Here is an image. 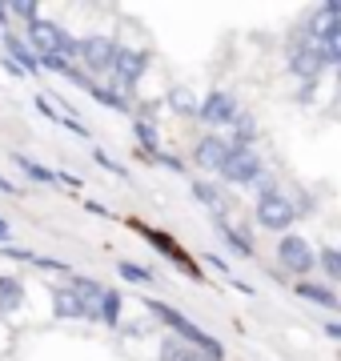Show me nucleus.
<instances>
[{
    "instance_id": "1",
    "label": "nucleus",
    "mask_w": 341,
    "mask_h": 361,
    "mask_svg": "<svg viewBox=\"0 0 341 361\" xmlns=\"http://www.w3.org/2000/svg\"><path fill=\"white\" fill-rule=\"evenodd\" d=\"M144 310L153 313V317H161V322L169 325L173 334L181 337L185 345L197 349L201 357H209V361H221V357H225V345H221V341H217L213 334H205L201 325H193L181 310H173V305H165V301H157V297H149V301H144Z\"/></svg>"
},
{
    "instance_id": "2",
    "label": "nucleus",
    "mask_w": 341,
    "mask_h": 361,
    "mask_svg": "<svg viewBox=\"0 0 341 361\" xmlns=\"http://www.w3.org/2000/svg\"><path fill=\"white\" fill-rule=\"evenodd\" d=\"M108 73H113V89H117L125 101H132V89H137V80L149 73V52H141V49H120Z\"/></svg>"
},
{
    "instance_id": "3",
    "label": "nucleus",
    "mask_w": 341,
    "mask_h": 361,
    "mask_svg": "<svg viewBox=\"0 0 341 361\" xmlns=\"http://www.w3.org/2000/svg\"><path fill=\"white\" fill-rule=\"evenodd\" d=\"M277 261H281L289 273L305 277V273L317 265V253H314V245H309L305 237H297V233H285V237L277 241Z\"/></svg>"
},
{
    "instance_id": "4",
    "label": "nucleus",
    "mask_w": 341,
    "mask_h": 361,
    "mask_svg": "<svg viewBox=\"0 0 341 361\" xmlns=\"http://www.w3.org/2000/svg\"><path fill=\"white\" fill-rule=\"evenodd\" d=\"M293 221H297V205H293L285 193H269V197L257 201V225H261V229L285 233Z\"/></svg>"
},
{
    "instance_id": "5",
    "label": "nucleus",
    "mask_w": 341,
    "mask_h": 361,
    "mask_svg": "<svg viewBox=\"0 0 341 361\" xmlns=\"http://www.w3.org/2000/svg\"><path fill=\"white\" fill-rule=\"evenodd\" d=\"M120 44L113 37H80V52H77V65H85L89 73H108L113 61H117Z\"/></svg>"
},
{
    "instance_id": "6",
    "label": "nucleus",
    "mask_w": 341,
    "mask_h": 361,
    "mask_svg": "<svg viewBox=\"0 0 341 361\" xmlns=\"http://www.w3.org/2000/svg\"><path fill=\"white\" fill-rule=\"evenodd\" d=\"M261 169H265V161L257 157V149H229V157L221 165V177L233 180V185H253L261 177Z\"/></svg>"
},
{
    "instance_id": "7",
    "label": "nucleus",
    "mask_w": 341,
    "mask_h": 361,
    "mask_svg": "<svg viewBox=\"0 0 341 361\" xmlns=\"http://www.w3.org/2000/svg\"><path fill=\"white\" fill-rule=\"evenodd\" d=\"M129 225H132V229H137V233H141L144 241H153V245H157L161 253H165V257H169V261H173V265H177V269H181V273H189V277H201L197 261L189 257V253H185V249L177 245V241H173L169 233H161V229H149V225H141V221H129Z\"/></svg>"
},
{
    "instance_id": "8",
    "label": "nucleus",
    "mask_w": 341,
    "mask_h": 361,
    "mask_svg": "<svg viewBox=\"0 0 341 361\" xmlns=\"http://www.w3.org/2000/svg\"><path fill=\"white\" fill-rule=\"evenodd\" d=\"M25 40H28V49L37 52V56H53V52H65L68 32L56 25V20H44V16H40V20L28 25V37Z\"/></svg>"
},
{
    "instance_id": "9",
    "label": "nucleus",
    "mask_w": 341,
    "mask_h": 361,
    "mask_svg": "<svg viewBox=\"0 0 341 361\" xmlns=\"http://www.w3.org/2000/svg\"><path fill=\"white\" fill-rule=\"evenodd\" d=\"M326 52L317 49V44H297V49L289 52V73L297 80H305V85H314L321 73H326Z\"/></svg>"
},
{
    "instance_id": "10",
    "label": "nucleus",
    "mask_w": 341,
    "mask_h": 361,
    "mask_svg": "<svg viewBox=\"0 0 341 361\" xmlns=\"http://www.w3.org/2000/svg\"><path fill=\"white\" fill-rule=\"evenodd\" d=\"M237 113H241V109H237L233 92L213 89L209 97L201 101V113H197V116L205 121V125H233V121H237Z\"/></svg>"
},
{
    "instance_id": "11",
    "label": "nucleus",
    "mask_w": 341,
    "mask_h": 361,
    "mask_svg": "<svg viewBox=\"0 0 341 361\" xmlns=\"http://www.w3.org/2000/svg\"><path fill=\"white\" fill-rule=\"evenodd\" d=\"M229 149H233V145L225 141V137L209 133V137H201L197 149H193V165L213 169V173H221V165H225V157H229Z\"/></svg>"
},
{
    "instance_id": "12",
    "label": "nucleus",
    "mask_w": 341,
    "mask_h": 361,
    "mask_svg": "<svg viewBox=\"0 0 341 361\" xmlns=\"http://www.w3.org/2000/svg\"><path fill=\"white\" fill-rule=\"evenodd\" d=\"M53 313L61 317V322H89V313H85V305H80V297L73 293V289H61V285L53 289Z\"/></svg>"
},
{
    "instance_id": "13",
    "label": "nucleus",
    "mask_w": 341,
    "mask_h": 361,
    "mask_svg": "<svg viewBox=\"0 0 341 361\" xmlns=\"http://www.w3.org/2000/svg\"><path fill=\"white\" fill-rule=\"evenodd\" d=\"M4 49H8V61H13L20 73H40V56L28 49V40L13 37V32H4Z\"/></svg>"
},
{
    "instance_id": "14",
    "label": "nucleus",
    "mask_w": 341,
    "mask_h": 361,
    "mask_svg": "<svg viewBox=\"0 0 341 361\" xmlns=\"http://www.w3.org/2000/svg\"><path fill=\"white\" fill-rule=\"evenodd\" d=\"M73 293L80 297V305H85V313H89V322H97V310H101V297H105V289H101V281H92V277H77V281L68 285Z\"/></svg>"
},
{
    "instance_id": "15",
    "label": "nucleus",
    "mask_w": 341,
    "mask_h": 361,
    "mask_svg": "<svg viewBox=\"0 0 341 361\" xmlns=\"http://www.w3.org/2000/svg\"><path fill=\"white\" fill-rule=\"evenodd\" d=\"M293 289H297V297H305V301H314V305H321V310H341V297L333 293L329 285H317V281H297Z\"/></svg>"
},
{
    "instance_id": "16",
    "label": "nucleus",
    "mask_w": 341,
    "mask_h": 361,
    "mask_svg": "<svg viewBox=\"0 0 341 361\" xmlns=\"http://www.w3.org/2000/svg\"><path fill=\"white\" fill-rule=\"evenodd\" d=\"M132 137H137V145H141V157H144V161H153V157L161 153L157 129H153V121H149V116H137V121H132Z\"/></svg>"
},
{
    "instance_id": "17",
    "label": "nucleus",
    "mask_w": 341,
    "mask_h": 361,
    "mask_svg": "<svg viewBox=\"0 0 341 361\" xmlns=\"http://www.w3.org/2000/svg\"><path fill=\"white\" fill-rule=\"evenodd\" d=\"M193 197H197L205 209H213L217 221H225V193L213 185V180H193Z\"/></svg>"
},
{
    "instance_id": "18",
    "label": "nucleus",
    "mask_w": 341,
    "mask_h": 361,
    "mask_svg": "<svg viewBox=\"0 0 341 361\" xmlns=\"http://www.w3.org/2000/svg\"><path fill=\"white\" fill-rule=\"evenodd\" d=\"M89 97H92L97 104L113 109V113H129V109H132V101H125V97H120L117 89H108V85H97V80L89 85Z\"/></svg>"
},
{
    "instance_id": "19",
    "label": "nucleus",
    "mask_w": 341,
    "mask_h": 361,
    "mask_svg": "<svg viewBox=\"0 0 341 361\" xmlns=\"http://www.w3.org/2000/svg\"><path fill=\"white\" fill-rule=\"evenodd\" d=\"M13 161H16V169H20L25 177L40 180V185H56V180H61V173H53V169L37 165V161H32V157H25V153H13Z\"/></svg>"
},
{
    "instance_id": "20",
    "label": "nucleus",
    "mask_w": 341,
    "mask_h": 361,
    "mask_svg": "<svg viewBox=\"0 0 341 361\" xmlns=\"http://www.w3.org/2000/svg\"><path fill=\"white\" fill-rule=\"evenodd\" d=\"M217 237H221L225 245L233 249L237 257H253V245H249V237H245V233H237L233 225H229V221H217Z\"/></svg>"
},
{
    "instance_id": "21",
    "label": "nucleus",
    "mask_w": 341,
    "mask_h": 361,
    "mask_svg": "<svg viewBox=\"0 0 341 361\" xmlns=\"http://www.w3.org/2000/svg\"><path fill=\"white\" fill-rule=\"evenodd\" d=\"M20 301H25V285L16 277H0V313L20 310Z\"/></svg>"
},
{
    "instance_id": "22",
    "label": "nucleus",
    "mask_w": 341,
    "mask_h": 361,
    "mask_svg": "<svg viewBox=\"0 0 341 361\" xmlns=\"http://www.w3.org/2000/svg\"><path fill=\"white\" fill-rule=\"evenodd\" d=\"M253 137H257V121H253L249 113H237L233 121V149H253Z\"/></svg>"
},
{
    "instance_id": "23",
    "label": "nucleus",
    "mask_w": 341,
    "mask_h": 361,
    "mask_svg": "<svg viewBox=\"0 0 341 361\" xmlns=\"http://www.w3.org/2000/svg\"><path fill=\"white\" fill-rule=\"evenodd\" d=\"M97 322L108 325V329L120 322V293H117V289H105V297H101V310H97Z\"/></svg>"
},
{
    "instance_id": "24",
    "label": "nucleus",
    "mask_w": 341,
    "mask_h": 361,
    "mask_svg": "<svg viewBox=\"0 0 341 361\" xmlns=\"http://www.w3.org/2000/svg\"><path fill=\"white\" fill-rule=\"evenodd\" d=\"M4 257H16V261H28V265H40V269H56V273H68L65 261H53V257H40V253H28V249H4Z\"/></svg>"
},
{
    "instance_id": "25",
    "label": "nucleus",
    "mask_w": 341,
    "mask_h": 361,
    "mask_svg": "<svg viewBox=\"0 0 341 361\" xmlns=\"http://www.w3.org/2000/svg\"><path fill=\"white\" fill-rule=\"evenodd\" d=\"M169 109H173V113H181V116H197L201 113V101L189 89H173L169 92Z\"/></svg>"
},
{
    "instance_id": "26",
    "label": "nucleus",
    "mask_w": 341,
    "mask_h": 361,
    "mask_svg": "<svg viewBox=\"0 0 341 361\" xmlns=\"http://www.w3.org/2000/svg\"><path fill=\"white\" fill-rule=\"evenodd\" d=\"M193 353V345H185L181 337H165L161 341V361H185Z\"/></svg>"
},
{
    "instance_id": "27",
    "label": "nucleus",
    "mask_w": 341,
    "mask_h": 361,
    "mask_svg": "<svg viewBox=\"0 0 341 361\" xmlns=\"http://www.w3.org/2000/svg\"><path fill=\"white\" fill-rule=\"evenodd\" d=\"M317 265L329 273V281H341V249H321L317 253Z\"/></svg>"
},
{
    "instance_id": "28",
    "label": "nucleus",
    "mask_w": 341,
    "mask_h": 361,
    "mask_svg": "<svg viewBox=\"0 0 341 361\" xmlns=\"http://www.w3.org/2000/svg\"><path fill=\"white\" fill-rule=\"evenodd\" d=\"M8 16H20L25 28H28L32 20H40V4L37 0H16V4H8Z\"/></svg>"
},
{
    "instance_id": "29",
    "label": "nucleus",
    "mask_w": 341,
    "mask_h": 361,
    "mask_svg": "<svg viewBox=\"0 0 341 361\" xmlns=\"http://www.w3.org/2000/svg\"><path fill=\"white\" fill-rule=\"evenodd\" d=\"M117 273L125 277V281H132V285H149V281H153V273L144 269V265H132V261H120Z\"/></svg>"
},
{
    "instance_id": "30",
    "label": "nucleus",
    "mask_w": 341,
    "mask_h": 361,
    "mask_svg": "<svg viewBox=\"0 0 341 361\" xmlns=\"http://www.w3.org/2000/svg\"><path fill=\"white\" fill-rule=\"evenodd\" d=\"M92 157H97V165H105V169H108V173H117V177H125V169H120V165H117V161H113V157H108V153H105V149H97V153H92Z\"/></svg>"
},
{
    "instance_id": "31",
    "label": "nucleus",
    "mask_w": 341,
    "mask_h": 361,
    "mask_svg": "<svg viewBox=\"0 0 341 361\" xmlns=\"http://www.w3.org/2000/svg\"><path fill=\"white\" fill-rule=\"evenodd\" d=\"M153 165H165V169H173V173H185V165L177 161V157H169V153H157L153 157Z\"/></svg>"
},
{
    "instance_id": "32",
    "label": "nucleus",
    "mask_w": 341,
    "mask_h": 361,
    "mask_svg": "<svg viewBox=\"0 0 341 361\" xmlns=\"http://www.w3.org/2000/svg\"><path fill=\"white\" fill-rule=\"evenodd\" d=\"M0 193H20V189H16V185H13L8 177H0Z\"/></svg>"
},
{
    "instance_id": "33",
    "label": "nucleus",
    "mask_w": 341,
    "mask_h": 361,
    "mask_svg": "<svg viewBox=\"0 0 341 361\" xmlns=\"http://www.w3.org/2000/svg\"><path fill=\"white\" fill-rule=\"evenodd\" d=\"M326 334H329V337H337V341H341V325H337V322H329V325H326Z\"/></svg>"
},
{
    "instance_id": "34",
    "label": "nucleus",
    "mask_w": 341,
    "mask_h": 361,
    "mask_svg": "<svg viewBox=\"0 0 341 361\" xmlns=\"http://www.w3.org/2000/svg\"><path fill=\"white\" fill-rule=\"evenodd\" d=\"M0 241H8V221L0 217Z\"/></svg>"
},
{
    "instance_id": "35",
    "label": "nucleus",
    "mask_w": 341,
    "mask_h": 361,
    "mask_svg": "<svg viewBox=\"0 0 341 361\" xmlns=\"http://www.w3.org/2000/svg\"><path fill=\"white\" fill-rule=\"evenodd\" d=\"M8 25V4H0V28Z\"/></svg>"
},
{
    "instance_id": "36",
    "label": "nucleus",
    "mask_w": 341,
    "mask_h": 361,
    "mask_svg": "<svg viewBox=\"0 0 341 361\" xmlns=\"http://www.w3.org/2000/svg\"><path fill=\"white\" fill-rule=\"evenodd\" d=\"M185 361H209V357H201L197 349H193V353H189V357H185Z\"/></svg>"
},
{
    "instance_id": "37",
    "label": "nucleus",
    "mask_w": 341,
    "mask_h": 361,
    "mask_svg": "<svg viewBox=\"0 0 341 361\" xmlns=\"http://www.w3.org/2000/svg\"><path fill=\"white\" fill-rule=\"evenodd\" d=\"M337 80H341V65H337Z\"/></svg>"
}]
</instances>
